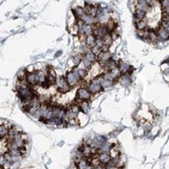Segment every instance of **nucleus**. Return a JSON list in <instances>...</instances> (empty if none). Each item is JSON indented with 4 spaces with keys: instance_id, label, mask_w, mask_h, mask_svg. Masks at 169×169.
<instances>
[{
    "instance_id": "nucleus-23",
    "label": "nucleus",
    "mask_w": 169,
    "mask_h": 169,
    "mask_svg": "<svg viewBox=\"0 0 169 169\" xmlns=\"http://www.w3.org/2000/svg\"><path fill=\"white\" fill-rule=\"evenodd\" d=\"M90 50H91V52H92L93 54H95V55H96V56L99 54V53L101 52V48H100V47H98V46H97V45H96V46H94V47H93V48H91Z\"/></svg>"
},
{
    "instance_id": "nucleus-16",
    "label": "nucleus",
    "mask_w": 169,
    "mask_h": 169,
    "mask_svg": "<svg viewBox=\"0 0 169 169\" xmlns=\"http://www.w3.org/2000/svg\"><path fill=\"white\" fill-rule=\"evenodd\" d=\"M89 165H90V161L88 160V158H83L77 164V169H86Z\"/></svg>"
},
{
    "instance_id": "nucleus-7",
    "label": "nucleus",
    "mask_w": 169,
    "mask_h": 169,
    "mask_svg": "<svg viewBox=\"0 0 169 169\" xmlns=\"http://www.w3.org/2000/svg\"><path fill=\"white\" fill-rule=\"evenodd\" d=\"M27 82H28L32 87H35V86H37V85H39V78H38V73H37L36 71H32V73H28Z\"/></svg>"
},
{
    "instance_id": "nucleus-28",
    "label": "nucleus",
    "mask_w": 169,
    "mask_h": 169,
    "mask_svg": "<svg viewBox=\"0 0 169 169\" xmlns=\"http://www.w3.org/2000/svg\"><path fill=\"white\" fill-rule=\"evenodd\" d=\"M4 123V120H2V119H0V126H1L2 124Z\"/></svg>"
},
{
    "instance_id": "nucleus-13",
    "label": "nucleus",
    "mask_w": 169,
    "mask_h": 169,
    "mask_svg": "<svg viewBox=\"0 0 169 169\" xmlns=\"http://www.w3.org/2000/svg\"><path fill=\"white\" fill-rule=\"evenodd\" d=\"M79 107L82 113L87 114L90 110V102L89 101H81V102H79Z\"/></svg>"
},
{
    "instance_id": "nucleus-25",
    "label": "nucleus",
    "mask_w": 169,
    "mask_h": 169,
    "mask_svg": "<svg viewBox=\"0 0 169 169\" xmlns=\"http://www.w3.org/2000/svg\"><path fill=\"white\" fill-rule=\"evenodd\" d=\"M20 138H22V140L24 142V143H28V135H26L24 133H20Z\"/></svg>"
},
{
    "instance_id": "nucleus-21",
    "label": "nucleus",
    "mask_w": 169,
    "mask_h": 169,
    "mask_svg": "<svg viewBox=\"0 0 169 169\" xmlns=\"http://www.w3.org/2000/svg\"><path fill=\"white\" fill-rule=\"evenodd\" d=\"M103 42H104V44L105 45H108L109 47L112 45V43H113V41H112V38H111V36H110V34H108V35H106V36L103 38Z\"/></svg>"
},
{
    "instance_id": "nucleus-3",
    "label": "nucleus",
    "mask_w": 169,
    "mask_h": 169,
    "mask_svg": "<svg viewBox=\"0 0 169 169\" xmlns=\"http://www.w3.org/2000/svg\"><path fill=\"white\" fill-rule=\"evenodd\" d=\"M56 84H57V90H58V92L61 93V94L68 93L69 91H71V87L67 84V82H66V80H65L64 77L57 78Z\"/></svg>"
},
{
    "instance_id": "nucleus-5",
    "label": "nucleus",
    "mask_w": 169,
    "mask_h": 169,
    "mask_svg": "<svg viewBox=\"0 0 169 169\" xmlns=\"http://www.w3.org/2000/svg\"><path fill=\"white\" fill-rule=\"evenodd\" d=\"M156 32V35H157L158 41H166L169 40V33L164 29V27H162L161 24L158 26L156 29H154Z\"/></svg>"
},
{
    "instance_id": "nucleus-22",
    "label": "nucleus",
    "mask_w": 169,
    "mask_h": 169,
    "mask_svg": "<svg viewBox=\"0 0 169 169\" xmlns=\"http://www.w3.org/2000/svg\"><path fill=\"white\" fill-rule=\"evenodd\" d=\"M78 73H79L82 79H84V78H86L88 75V71L84 68H78Z\"/></svg>"
},
{
    "instance_id": "nucleus-17",
    "label": "nucleus",
    "mask_w": 169,
    "mask_h": 169,
    "mask_svg": "<svg viewBox=\"0 0 169 169\" xmlns=\"http://www.w3.org/2000/svg\"><path fill=\"white\" fill-rule=\"evenodd\" d=\"M85 58L88 59L90 62H92L93 64H96L97 63V58H96V55L93 54L92 52H91V50L87 51V53L85 54Z\"/></svg>"
},
{
    "instance_id": "nucleus-10",
    "label": "nucleus",
    "mask_w": 169,
    "mask_h": 169,
    "mask_svg": "<svg viewBox=\"0 0 169 169\" xmlns=\"http://www.w3.org/2000/svg\"><path fill=\"white\" fill-rule=\"evenodd\" d=\"M71 11H73V15H75V20L77 18H81L82 16L85 14V10H84V6H79V5H73L71 7Z\"/></svg>"
},
{
    "instance_id": "nucleus-6",
    "label": "nucleus",
    "mask_w": 169,
    "mask_h": 169,
    "mask_svg": "<svg viewBox=\"0 0 169 169\" xmlns=\"http://www.w3.org/2000/svg\"><path fill=\"white\" fill-rule=\"evenodd\" d=\"M98 6L99 5H97V4L86 3L84 5L85 13L89 14V15L93 16V17H96V16H97V11H98Z\"/></svg>"
},
{
    "instance_id": "nucleus-24",
    "label": "nucleus",
    "mask_w": 169,
    "mask_h": 169,
    "mask_svg": "<svg viewBox=\"0 0 169 169\" xmlns=\"http://www.w3.org/2000/svg\"><path fill=\"white\" fill-rule=\"evenodd\" d=\"M20 154H22V156H24L27 154V152H28V149H27V146L24 145V146H22V147H20Z\"/></svg>"
},
{
    "instance_id": "nucleus-1",
    "label": "nucleus",
    "mask_w": 169,
    "mask_h": 169,
    "mask_svg": "<svg viewBox=\"0 0 169 169\" xmlns=\"http://www.w3.org/2000/svg\"><path fill=\"white\" fill-rule=\"evenodd\" d=\"M65 80H66L67 84L73 88L75 86H77L78 84L80 83V81L82 80V78L80 77V75L78 73V67H73L71 71H69L68 73L65 75Z\"/></svg>"
},
{
    "instance_id": "nucleus-2",
    "label": "nucleus",
    "mask_w": 169,
    "mask_h": 169,
    "mask_svg": "<svg viewBox=\"0 0 169 169\" xmlns=\"http://www.w3.org/2000/svg\"><path fill=\"white\" fill-rule=\"evenodd\" d=\"M100 82H101V75L100 77H97V78H94L92 81L89 83L88 85V90L90 91L91 94H99L100 92H102L103 89L100 85Z\"/></svg>"
},
{
    "instance_id": "nucleus-15",
    "label": "nucleus",
    "mask_w": 169,
    "mask_h": 169,
    "mask_svg": "<svg viewBox=\"0 0 169 169\" xmlns=\"http://www.w3.org/2000/svg\"><path fill=\"white\" fill-rule=\"evenodd\" d=\"M114 84H115L114 82H111V81H108V80H105V79H103V78L101 77L100 85H101V87H102L103 90H107V89L112 88Z\"/></svg>"
},
{
    "instance_id": "nucleus-18",
    "label": "nucleus",
    "mask_w": 169,
    "mask_h": 169,
    "mask_svg": "<svg viewBox=\"0 0 169 169\" xmlns=\"http://www.w3.org/2000/svg\"><path fill=\"white\" fill-rule=\"evenodd\" d=\"M27 77H28V71H27V69H22V71L17 73V80L20 82L26 81Z\"/></svg>"
},
{
    "instance_id": "nucleus-8",
    "label": "nucleus",
    "mask_w": 169,
    "mask_h": 169,
    "mask_svg": "<svg viewBox=\"0 0 169 169\" xmlns=\"http://www.w3.org/2000/svg\"><path fill=\"white\" fill-rule=\"evenodd\" d=\"M135 9L144 10L146 12H149L152 9L145 0H135Z\"/></svg>"
},
{
    "instance_id": "nucleus-26",
    "label": "nucleus",
    "mask_w": 169,
    "mask_h": 169,
    "mask_svg": "<svg viewBox=\"0 0 169 169\" xmlns=\"http://www.w3.org/2000/svg\"><path fill=\"white\" fill-rule=\"evenodd\" d=\"M10 166H11V163H9L8 161H5V163L2 166V169H10Z\"/></svg>"
},
{
    "instance_id": "nucleus-9",
    "label": "nucleus",
    "mask_w": 169,
    "mask_h": 169,
    "mask_svg": "<svg viewBox=\"0 0 169 169\" xmlns=\"http://www.w3.org/2000/svg\"><path fill=\"white\" fill-rule=\"evenodd\" d=\"M97 158L100 164H104V165H107L111 161V156L109 155V153H105V152H99Z\"/></svg>"
},
{
    "instance_id": "nucleus-11",
    "label": "nucleus",
    "mask_w": 169,
    "mask_h": 169,
    "mask_svg": "<svg viewBox=\"0 0 169 169\" xmlns=\"http://www.w3.org/2000/svg\"><path fill=\"white\" fill-rule=\"evenodd\" d=\"M36 71L38 73V78H39V86H44L47 82V73H45L42 69H38Z\"/></svg>"
},
{
    "instance_id": "nucleus-27",
    "label": "nucleus",
    "mask_w": 169,
    "mask_h": 169,
    "mask_svg": "<svg viewBox=\"0 0 169 169\" xmlns=\"http://www.w3.org/2000/svg\"><path fill=\"white\" fill-rule=\"evenodd\" d=\"M93 168H94V166H93L92 164H90V165H89L86 169H93Z\"/></svg>"
},
{
    "instance_id": "nucleus-14",
    "label": "nucleus",
    "mask_w": 169,
    "mask_h": 169,
    "mask_svg": "<svg viewBox=\"0 0 169 169\" xmlns=\"http://www.w3.org/2000/svg\"><path fill=\"white\" fill-rule=\"evenodd\" d=\"M108 153H109V155L111 156V158H114V157H117V156L120 155V150H119L118 146H117L116 144H114V145L111 146Z\"/></svg>"
},
{
    "instance_id": "nucleus-4",
    "label": "nucleus",
    "mask_w": 169,
    "mask_h": 169,
    "mask_svg": "<svg viewBox=\"0 0 169 169\" xmlns=\"http://www.w3.org/2000/svg\"><path fill=\"white\" fill-rule=\"evenodd\" d=\"M91 99H92V94H91L90 91L88 90V88L82 87V88L78 89L77 100L79 101V102H81V101H90Z\"/></svg>"
},
{
    "instance_id": "nucleus-12",
    "label": "nucleus",
    "mask_w": 169,
    "mask_h": 169,
    "mask_svg": "<svg viewBox=\"0 0 169 169\" xmlns=\"http://www.w3.org/2000/svg\"><path fill=\"white\" fill-rule=\"evenodd\" d=\"M96 39L97 37L94 36V35H89L86 38V46L88 47L89 49L93 48L94 46H96Z\"/></svg>"
},
{
    "instance_id": "nucleus-19",
    "label": "nucleus",
    "mask_w": 169,
    "mask_h": 169,
    "mask_svg": "<svg viewBox=\"0 0 169 169\" xmlns=\"http://www.w3.org/2000/svg\"><path fill=\"white\" fill-rule=\"evenodd\" d=\"M8 131H9V129H8L4 124H2L1 126H0V139H3V138L7 137Z\"/></svg>"
},
{
    "instance_id": "nucleus-20",
    "label": "nucleus",
    "mask_w": 169,
    "mask_h": 169,
    "mask_svg": "<svg viewBox=\"0 0 169 169\" xmlns=\"http://www.w3.org/2000/svg\"><path fill=\"white\" fill-rule=\"evenodd\" d=\"M80 31H81V29H80L79 27L75 24V22L73 24V26L69 27V32H71V34H73V35H75V36H78V35L80 34Z\"/></svg>"
}]
</instances>
